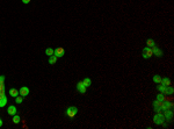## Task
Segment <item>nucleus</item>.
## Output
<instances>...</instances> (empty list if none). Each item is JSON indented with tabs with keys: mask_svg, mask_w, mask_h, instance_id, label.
<instances>
[{
	"mask_svg": "<svg viewBox=\"0 0 174 129\" xmlns=\"http://www.w3.org/2000/svg\"><path fill=\"white\" fill-rule=\"evenodd\" d=\"M153 122H154L156 125H159V126H160L162 122H165L164 114H162V113H156V115L153 116Z\"/></svg>",
	"mask_w": 174,
	"mask_h": 129,
	"instance_id": "f257e3e1",
	"label": "nucleus"
},
{
	"mask_svg": "<svg viewBox=\"0 0 174 129\" xmlns=\"http://www.w3.org/2000/svg\"><path fill=\"white\" fill-rule=\"evenodd\" d=\"M66 115L68 117H74L77 113H78V109H77V107H74V106H71V107H68L66 109Z\"/></svg>",
	"mask_w": 174,
	"mask_h": 129,
	"instance_id": "f03ea898",
	"label": "nucleus"
},
{
	"mask_svg": "<svg viewBox=\"0 0 174 129\" xmlns=\"http://www.w3.org/2000/svg\"><path fill=\"white\" fill-rule=\"evenodd\" d=\"M153 55V52H152V49L150 48V47H145L144 49H143V54H142V56H143V58H145V59H147V58H150L151 56Z\"/></svg>",
	"mask_w": 174,
	"mask_h": 129,
	"instance_id": "7ed1b4c3",
	"label": "nucleus"
},
{
	"mask_svg": "<svg viewBox=\"0 0 174 129\" xmlns=\"http://www.w3.org/2000/svg\"><path fill=\"white\" fill-rule=\"evenodd\" d=\"M54 55L56 56L57 58L59 57H63L64 55H65V50L62 48V47H58V48H56V49H54Z\"/></svg>",
	"mask_w": 174,
	"mask_h": 129,
	"instance_id": "20e7f679",
	"label": "nucleus"
},
{
	"mask_svg": "<svg viewBox=\"0 0 174 129\" xmlns=\"http://www.w3.org/2000/svg\"><path fill=\"white\" fill-rule=\"evenodd\" d=\"M172 102L168 100H164L162 101V103H161V109H162V112L164 111H166V109H171L172 108Z\"/></svg>",
	"mask_w": 174,
	"mask_h": 129,
	"instance_id": "39448f33",
	"label": "nucleus"
},
{
	"mask_svg": "<svg viewBox=\"0 0 174 129\" xmlns=\"http://www.w3.org/2000/svg\"><path fill=\"white\" fill-rule=\"evenodd\" d=\"M86 86L82 84V82H79L78 84H77V90L79 91V93H81V94H84V93H86Z\"/></svg>",
	"mask_w": 174,
	"mask_h": 129,
	"instance_id": "423d86ee",
	"label": "nucleus"
},
{
	"mask_svg": "<svg viewBox=\"0 0 174 129\" xmlns=\"http://www.w3.org/2000/svg\"><path fill=\"white\" fill-rule=\"evenodd\" d=\"M152 49V52H153V55H156V56H158V57H161L162 56V51H161L160 49L157 47V45H154V47H152L151 48Z\"/></svg>",
	"mask_w": 174,
	"mask_h": 129,
	"instance_id": "0eeeda50",
	"label": "nucleus"
},
{
	"mask_svg": "<svg viewBox=\"0 0 174 129\" xmlns=\"http://www.w3.org/2000/svg\"><path fill=\"white\" fill-rule=\"evenodd\" d=\"M19 94L22 95V97L28 95V94H29V88H28L27 86H22V87L20 88V91H19Z\"/></svg>",
	"mask_w": 174,
	"mask_h": 129,
	"instance_id": "6e6552de",
	"label": "nucleus"
},
{
	"mask_svg": "<svg viewBox=\"0 0 174 129\" xmlns=\"http://www.w3.org/2000/svg\"><path fill=\"white\" fill-rule=\"evenodd\" d=\"M164 112H165L164 117H165V119H167V121H171V120H172V117H173V112H172L171 109H166V111H164Z\"/></svg>",
	"mask_w": 174,
	"mask_h": 129,
	"instance_id": "1a4fd4ad",
	"label": "nucleus"
},
{
	"mask_svg": "<svg viewBox=\"0 0 174 129\" xmlns=\"http://www.w3.org/2000/svg\"><path fill=\"white\" fill-rule=\"evenodd\" d=\"M7 113H8L9 115H12V116L15 115L16 114V107H15V106H9L8 109H7Z\"/></svg>",
	"mask_w": 174,
	"mask_h": 129,
	"instance_id": "9d476101",
	"label": "nucleus"
},
{
	"mask_svg": "<svg viewBox=\"0 0 174 129\" xmlns=\"http://www.w3.org/2000/svg\"><path fill=\"white\" fill-rule=\"evenodd\" d=\"M157 88H158V90H159V92H160V93H164V94H165V93H166V88H167V86H165L164 85V84H159V85L157 86Z\"/></svg>",
	"mask_w": 174,
	"mask_h": 129,
	"instance_id": "9b49d317",
	"label": "nucleus"
},
{
	"mask_svg": "<svg viewBox=\"0 0 174 129\" xmlns=\"http://www.w3.org/2000/svg\"><path fill=\"white\" fill-rule=\"evenodd\" d=\"M161 84H164L165 86H170L171 85V79L165 77V78H161Z\"/></svg>",
	"mask_w": 174,
	"mask_h": 129,
	"instance_id": "f8f14e48",
	"label": "nucleus"
},
{
	"mask_svg": "<svg viewBox=\"0 0 174 129\" xmlns=\"http://www.w3.org/2000/svg\"><path fill=\"white\" fill-rule=\"evenodd\" d=\"M9 95H11V97H14V98L17 97V95H19V91H17L16 88H11V90H9Z\"/></svg>",
	"mask_w": 174,
	"mask_h": 129,
	"instance_id": "ddd939ff",
	"label": "nucleus"
},
{
	"mask_svg": "<svg viewBox=\"0 0 174 129\" xmlns=\"http://www.w3.org/2000/svg\"><path fill=\"white\" fill-rule=\"evenodd\" d=\"M82 84L86 86V87H89V86L92 85V80H91V78H85V79L82 80Z\"/></svg>",
	"mask_w": 174,
	"mask_h": 129,
	"instance_id": "4468645a",
	"label": "nucleus"
},
{
	"mask_svg": "<svg viewBox=\"0 0 174 129\" xmlns=\"http://www.w3.org/2000/svg\"><path fill=\"white\" fill-rule=\"evenodd\" d=\"M7 103V98L6 97H1L0 98V107H5Z\"/></svg>",
	"mask_w": 174,
	"mask_h": 129,
	"instance_id": "2eb2a0df",
	"label": "nucleus"
},
{
	"mask_svg": "<svg viewBox=\"0 0 174 129\" xmlns=\"http://www.w3.org/2000/svg\"><path fill=\"white\" fill-rule=\"evenodd\" d=\"M153 82H154L156 84H160V83H161V77L159 76V74L153 76Z\"/></svg>",
	"mask_w": 174,
	"mask_h": 129,
	"instance_id": "dca6fc26",
	"label": "nucleus"
},
{
	"mask_svg": "<svg viewBox=\"0 0 174 129\" xmlns=\"http://www.w3.org/2000/svg\"><path fill=\"white\" fill-rule=\"evenodd\" d=\"M57 59H58V58L56 57L55 55H52V56H49V64H55V63L57 62Z\"/></svg>",
	"mask_w": 174,
	"mask_h": 129,
	"instance_id": "f3484780",
	"label": "nucleus"
},
{
	"mask_svg": "<svg viewBox=\"0 0 174 129\" xmlns=\"http://www.w3.org/2000/svg\"><path fill=\"white\" fill-rule=\"evenodd\" d=\"M166 93H167V94H170V95H172V94L174 93L173 87H172L171 85H170V86H167V88H166ZM166 93H165V94H166Z\"/></svg>",
	"mask_w": 174,
	"mask_h": 129,
	"instance_id": "a211bd4d",
	"label": "nucleus"
},
{
	"mask_svg": "<svg viewBox=\"0 0 174 129\" xmlns=\"http://www.w3.org/2000/svg\"><path fill=\"white\" fill-rule=\"evenodd\" d=\"M45 55H47V56H52V55H54V49H52V48L45 49Z\"/></svg>",
	"mask_w": 174,
	"mask_h": 129,
	"instance_id": "6ab92c4d",
	"label": "nucleus"
},
{
	"mask_svg": "<svg viewBox=\"0 0 174 129\" xmlns=\"http://www.w3.org/2000/svg\"><path fill=\"white\" fill-rule=\"evenodd\" d=\"M146 44H147V47L152 48V47H154V45H156V42H154L153 40H151V39H150V40H147V41H146Z\"/></svg>",
	"mask_w": 174,
	"mask_h": 129,
	"instance_id": "aec40b11",
	"label": "nucleus"
},
{
	"mask_svg": "<svg viewBox=\"0 0 174 129\" xmlns=\"http://www.w3.org/2000/svg\"><path fill=\"white\" fill-rule=\"evenodd\" d=\"M21 121V119H20V116L17 114H15V115H13V122L14 123H19Z\"/></svg>",
	"mask_w": 174,
	"mask_h": 129,
	"instance_id": "412c9836",
	"label": "nucleus"
},
{
	"mask_svg": "<svg viewBox=\"0 0 174 129\" xmlns=\"http://www.w3.org/2000/svg\"><path fill=\"white\" fill-rule=\"evenodd\" d=\"M157 100H158V101H164V100H165L164 93H159V94H157Z\"/></svg>",
	"mask_w": 174,
	"mask_h": 129,
	"instance_id": "4be33fe9",
	"label": "nucleus"
},
{
	"mask_svg": "<svg viewBox=\"0 0 174 129\" xmlns=\"http://www.w3.org/2000/svg\"><path fill=\"white\" fill-rule=\"evenodd\" d=\"M22 101H23L22 95H17V97H15V102H16V103H21Z\"/></svg>",
	"mask_w": 174,
	"mask_h": 129,
	"instance_id": "5701e85b",
	"label": "nucleus"
},
{
	"mask_svg": "<svg viewBox=\"0 0 174 129\" xmlns=\"http://www.w3.org/2000/svg\"><path fill=\"white\" fill-rule=\"evenodd\" d=\"M161 103L162 101H158L156 99V101H153V107H161Z\"/></svg>",
	"mask_w": 174,
	"mask_h": 129,
	"instance_id": "b1692460",
	"label": "nucleus"
},
{
	"mask_svg": "<svg viewBox=\"0 0 174 129\" xmlns=\"http://www.w3.org/2000/svg\"><path fill=\"white\" fill-rule=\"evenodd\" d=\"M153 108H154V112H156V113H161V112H162L161 107H153Z\"/></svg>",
	"mask_w": 174,
	"mask_h": 129,
	"instance_id": "393cba45",
	"label": "nucleus"
},
{
	"mask_svg": "<svg viewBox=\"0 0 174 129\" xmlns=\"http://www.w3.org/2000/svg\"><path fill=\"white\" fill-rule=\"evenodd\" d=\"M1 97H6L5 95V90H0V98Z\"/></svg>",
	"mask_w": 174,
	"mask_h": 129,
	"instance_id": "a878e982",
	"label": "nucleus"
},
{
	"mask_svg": "<svg viewBox=\"0 0 174 129\" xmlns=\"http://www.w3.org/2000/svg\"><path fill=\"white\" fill-rule=\"evenodd\" d=\"M5 82V76H0V83H4Z\"/></svg>",
	"mask_w": 174,
	"mask_h": 129,
	"instance_id": "bb28decb",
	"label": "nucleus"
},
{
	"mask_svg": "<svg viewBox=\"0 0 174 129\" xmlns=\"http://www.w3.org/2000/svg\"><path fill=\"white\" fill-rule=\"evenodd\" d=\"M0 90H5V84L4 83H0Z\"/></svg>",
	"mask_w": 174,
	"mask_h": 129,
	"instance_id": "cd10ccee",
	"label": "nucleus"
},
{
	"mask_svg": "<svg viewBox=\"0 0 174 129\" xmlns=\"http://www.w3.org/2000/svg\"><path fill=\"white\" fill-rule=\"evenodd\" d=\"M22 2H23V4H29L30 0H22Z\"/></svg>",
	"mask_w": 174,
	"mask_h": 129,
	"instance_id": "c85d7f7f",
	"label": "nucleus"
},
{
	"mask_svg": "<svg viewBox=\"0 0 174 129\" xmlns=\"http://www.w3.org/2000/svg\"><path fill=\"white\" fill-rule=\"evenodd\" d=\"M1 126H2V120L0 119V127H1Z\"/></svg>",
	"mask_w": 174,
	"mask_h": 129,
	"instance_id": "c756f323",
	"label": "nucleus"
}]
</instances>
